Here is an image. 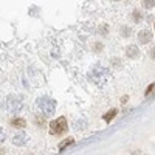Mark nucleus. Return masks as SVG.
Listing matches in <instances>:
<instances>
[{
    "label": "nucleus",
    "instance_id": "obj_1",
    "mask_svg": "<svg viewBox=\"0 0 155 155\" xmlns=\"http://www.w3.org/2000/svg\"><path fill=\"white\" fill-rule=\"evenodd\" d=\"M37 106H39V109H41L47 116H48V115H53L54 110H56V102H54V99L47 98V96L39 98V99H37Z\"/></svg>",
    "mask_w": 155,
    "mask_h": 155
},
{
    "label": "nucleus",
    "instance_id": "obj_2",
    "mask_svg": "<svg viewBox=\"0 0 155 155\" xmlns=\"http://www.w3.org/2000/svg\"><path fill=\"white\" fill-rule=\"evenodd\" d=\"M67 130V120L64 116H59L58 120H54L53 123L50 124V134L51 135H62L64 132Z\"/></svg>",
    "mask_w": 155,
    "mask_h": 155
},
{
    "label": "nucleus",
    "instance_id": "obj_3",
    "mask_svg": "<svg viewBox=\"0 0 155 155\" xmlns=\"http://www.w3.org/2000/svg\"><path fill=\"white\" fill-rule=\"evenodd\" d=\"M90 76H92V79L95 81V82H98V84H104L109 78H110V73H109V70L107 68H102V67H93V70H92V73H90Z\"/></svg>",
    "mask_w": 155,
    "mask_h": 155
},
{
    "label": "nucleus",
    "instance_id": "obj_4",
    "mask_svg": "<svg viewBox=\"0 0 155 155\" xmlns=\"http://www.w3.org/2000/svg\"><path fill=\"white\" fill-rule=\"evenodd\" d=\"M8 109H9L12 113H19V112H20V109H22L20 98H14V96L8 98Z\"/></svg>",
    "mask_w": 155,
    "mask_h": 155
},
{
    "label": "nucleus",
    "instance_id": "obj_5",
    "mask_svg": "<svg viewBox=\"0 0 155 155\" xmlns=\"http://www.w3.org/2000/svg\"><path fill=\"white\" fill-rule=\"evenodd\" d=\"M138 41H140L141 44H147V42H150V41H152V33H150L149 30L140 31V33H138Z\"/></svg>",
    "mask_w": 155,
    "mask_h": 155
},
{
    "label": "nucleus",
    "instance_id": "obj_6",
    "mask_svg": "<svg viewBox=\"0 0 155 155\" xmlns=\"http://www.w3.org/2000/svg\"><path fill=\"white\" fill-rule=\"evenodd\" d=\"M27 140H28V137L25 134H17V135H14V138H12V143H14L16 146H23V144H27Z\"/></svg>",
    "mask_w": 155,
    "mask_h": 155
},
{
    "label": "nucleus",
    "instance_id": "obj_7",
    "mask_svg": "<svg viewBox=\"0 0 155 155\" xmlns=\"http://www.w3.org/2000/svg\"><path fill=\"white\" fill-rule=\"evenodd\" d=\"M126 54L129 56V58H137L138 56V48L135 47V45H129L127 48H126Z\"/></svg>",
    "mask_w": 155,
    "mask_h": 155
},
{
    "label": "nucleus",
    "instance_id": "obj_8",
    "mask_svg": "<svg viewBox=\"0 0 155 155\" xmlns=\"http://www.w3.org/2000/svg\"><path fill=\"white\" fill-rule=\"evenodd\" d=\"M11 124L14 126V127H20V129L27 126V123H25V120H22V118H16V120H12V121H11Z\"/></svg>",
    "mask_w": 155,
    "mask_h": 155
},
{
    "label": "nucleus",
    "instance_id": "obj_9",
    "mask_svg": "<svg viewBox=\"0 0 155 155\" xmlns=\"http://www.w3.org/2000/svg\"><path fill=\"white\" fill-rule=\"evenodd\" d=\"M115 115H116V110H115V109L109 110V112L104 115V121H106V123H110V121L113 120V116H115Z\"/></svg>",
    "mask_w": 155,
    "mask_h": 155
},
{
    "label": "nucleus",
    "instance_id": "obj_10",
    "mask_svg": "<svg viewBox=\"0 0 155 155\" xmlns=\"http://www.w3.org/2000/svg\"><path fill=\"white\" fill-rule=\"evenodd\" d=\"M73 143H74V140H73V138H68L67 141H64V143H61V144H59V150H64V149H65V147L71 146Z\"/></svg>",
    "mask_w": 155,
    "mask_h": 155
},
{
    "label": "nucleus",
    "instance_id": "obj_11",
    "mask_svg": "<svg viewBox=\"0 0 155 155\" xmlns=\"http://www.w3.org/2000/svg\"><path fill=\"white\" fill-rule=\"evenodd\" d=\"M153 5H155V0H143V6L146 9H150Z\"/></svg>",
    "mask_w": 155,
    "mask_h": 155
},
{
    "label": "nucleus",
    "instance_id": "obj_12",
    "mask_svg": "<svg viewBox=\"0 0 155 155\" xmlns=\"http://www.w3.org/2000/svg\"><path fill=\"white\" fill-rule=\"evenodd\" d=\"M134 20H135L137 23L141 20V12H138V11H134Z\"/></svg>",
    "mask_w": 155,
    "mask_h": 155
},
{
    "label": "nucleus",
    "instance_id": "obj_13",
    "mask_svg": "<svg viewBox=\"0 0 155 155\" xmlns=\"http://www.w3.org/2000/svg\"><path fill=\"white\" fill-rule=\"evenodd\" d=\"M153 88H155V84H150V85H149V87H147V90H146V93H144V95H146V96H147V95H149V93H150V92H152V90H153Z\"/></svg>",
    "mask_w": 155,
    "mask_h": 155
},
{
    "label": "nucleus",
    "instance_id": "obj_14",
    "mask_svg": "<svg viewBox=\"0 0 155 155\" xmlns=\"http://www.w3.org/2000/svg\"><path fill=\"white\" fill-rule=\"evenodd\" d=\"M121 33H123V36H129V34H130V30H126V27H123V30H121Z\"/></svg>",
    "mask_w": 155,
    "mask_h": 155
},
{
    "label": "nucleus",
    "instance_id": "obj_15",
    "mask_svg": "<svg viewBox=\"0 0 155 155\" xmlns=\"http://www.w3.org/2000/svg\"><path fill=\"white\" fill-rule=\"evenodd\" d=\"M2 141H5V132L0 129V143H2Z\"/></svg>",
    "mask_w": 155,
    "mask_h": 155
},
{
    "label": "nucleus",
    "instance_id": "obj_16",
    "mask_svg": "<svg viewBox=\"0 0 155 155\" xmlns=\"http://www.w3.org/2000/svg\"><path fill=\"white\" fill-rule=\"evenodd\" d=\"M150 58H152V59H155V47L150 50Z\"/></svg>",
    "mask_w": 155,
    "mask_h": 155
},
{
    "label": "nucleus",
    "instance_id": "obj_17",
    "mask_svg": "<svg viewBox=\"0 0 155 155\" xmlns=\"http://www.w3.org/2000/svg\"><path fill=\"white\" fill-rule=\"evenodd\" d=\"M115 2H120V0H115Z\"/></svg>",
    "mask_w": 155,
    "mask_h": 155
}]
</instances>
